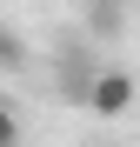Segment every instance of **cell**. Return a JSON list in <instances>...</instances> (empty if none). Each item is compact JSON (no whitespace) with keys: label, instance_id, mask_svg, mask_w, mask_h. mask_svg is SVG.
<instances>
[{"label":"cell","instance_id":"cell-1","mask_svg":"<svg viewBox=\"0 0 140 147\" xmlns=\"http://www.w3.org/2000/svg\"><path fill=\"white\" fill-rule=\"evenodd\" d=\"M133 100H140V80L127 67H100L93 87H87V114L93 120H120V114H133Z\"/></svg>","mask_w":140,"mask_h":147},{"label":"cell","instance_id":"cell-2","mask_svg":"<svg viewBox=\"0 0 140 147\" xmlns=\"http://www.w3.org/2000/svg\"><path fill=\"white\" fill-rule=\"evenodd\" d=\"M93 74H100V67H93V60H80V54H67V60H60V94H67L74 107H87V87H93Z\"/></svg>","mask_w":140,"mask_h":147},{"label":"cell","instance_id":"cell-3","mask_svg":"<svg viewBox=\"0 0 140 147\" xmlns=\"http://www.w3.org/2000/svg\"><path fill=\"white\" fill-rule=\"evenodd\" d=\"M120 27H127V0H87V34L113 40Z\"/></svg>","mask_w":140,"mask_h":147},{"label":"cell","instance_id":"cell-4","mask_svg":"<svg viewBox=\"0 0 140 147\" xmlns=\"http://www.w3.org/2000/svg\"><path fill=\"white\" fill-rule=\"evenodd\" d=\"M20 67H27V40L0 20V74H20Z\"/></svg>","mask_w":140,"mask_h":147},{"label":"cell","instance_id":"cell-5","mask_svg":"<svg viewBox=\"0 0 140 147\" xmlns=\"http://www.w3.org/2000/svg\"><path fill=\"white\" fill-rule=\"evenodd\" d=\"M0 147H20V114L0 100Z\"/></svg>","mask_w":140,"mask_h":147}]
</instances>
